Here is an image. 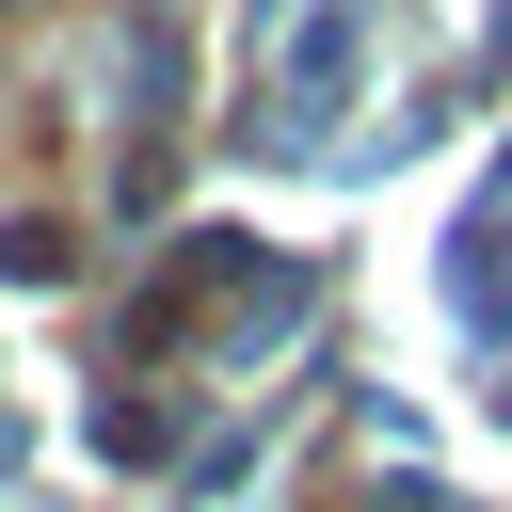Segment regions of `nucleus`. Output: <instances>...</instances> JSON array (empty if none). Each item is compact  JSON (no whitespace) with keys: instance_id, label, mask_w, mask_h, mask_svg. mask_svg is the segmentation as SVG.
<instances>
[{"instance_id":"nucleus-2","label":"nucleus","mask_w":512,"mask_h":512,"mask_svg":"<svg viewBox=\"0 0 512 512\" xmlns=\"http://www.w3.org/2000/svg\"><path fill=\"white\" fill-rule=\"evenodd\" d=\"M496 208H512V160H496Z\"/></svg>"},{"instance_id":"nucleus-1","label":"nucleus","mask_w":512,"mask_h":512,"mask_svg":"<svg viewBox=\"0 0 512 512\" xmlns=\"http://www.w3.org/2000/svg\"><path fill=\"white\" fill-rule=\"evenodd\" d=\"M336 96H352V0H336V16H304V48H288V128H320Z\"/></svg>"}]
</instances>
